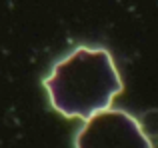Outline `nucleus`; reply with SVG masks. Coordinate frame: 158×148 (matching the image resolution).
Wrapping results in <instances>:
<instances>
[{"mask_svg": "<svg viewBox=\"0 0 158 148\" xmlns=\"http://www.w3.org/2000/svg\"><path fill=\"white\" fill-rule=\"evenodd\" d=\"M42 84L62 116L82 120L110 108L124 88L112 54L106 48L88 46H76L58 60Z\"/></svg>", "mask_w": 158, "mask_h": 148, "instance_id": "obj_1", "label": "nucleus"}, {"mask_svg": "<svg viewBox=\"0 0 158 148\" xmlns=\"http://www.w3.org/2000/svg\"><path fill=\"white\" fill-rule=\"evenodd\" d=\"M76 148H152V142L134 116L106 108L86 120L76 136Z\"/></svg>", "mask_w": 158, "mask_h": 148, "instance_id": "obj_2", "label": "nucleus"}]
</instances>
